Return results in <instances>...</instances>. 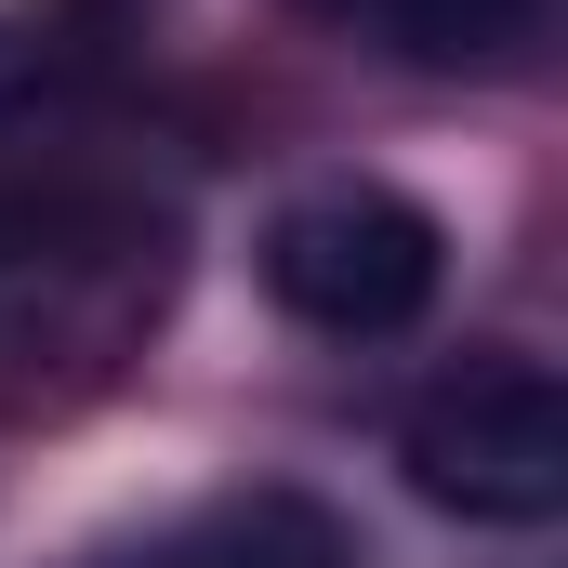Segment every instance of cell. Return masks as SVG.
Returning a JSON list of instances; mask_svg holds the SVG:
<instances>
[{
  "mask_svg": "<svg viewBox=\"0 0 568 568\" xmlns=\"http://www.w3.org/2000/svg\"><path fill=\"white\" fill-rule=\"evenodd\" d=\"M172 212L120 185H0V424L80 410L172 317Z\"/></svg>",
  "mask_w": 568,
  "mask_h": 568,
  "instance_id": "obj_1",
  "label": "cell"
},
{
  "mask_svg": "<svg viewBox=\"0 0 568 568\" xmlns=\"http://www.w3.org/2000/svg\"><path fill=\"white\" fill-rule=\"evenodd\" d=\"M397 463L436 516H476V529H542L568 503V397L542 357H463L449 384L410 397Z\"/></svg>",
  "mask_w": 568,
  "mask_h": 568,
  "instance_id": "obj_2",
  "label": "cell"
},
{
  "mask_svg": "<svg viewBox=\"0 0 568 568\" xmlns=\"http://www.w3.org/2000/svg\"><path fill=\"white\" fill-rule=\"evenodd\" d=\"M436 278H449V239H436L424 199H397V185H304L265 225V291L304 331H344V344L410 331L436 304Z\"/></svg>",
  "mask_w": 568,
  "mask_h": 568,
  "instance_id": "obj_3",
  "label": "cell"
},
{
  "mask_svg": "<svg viewBox=\"0 0 568 568\" xmlns=\"http://www.w3.org/2000/svg\"><path fill=\"white\" fill-rule=\"evenodd\" d=\"M106 568H357V542L304 489H225V503L172 516L159 542H133V556H106Z\"/></svg>",
  "mask_w": 568,
  "mask_h": 568,
  "instance_id": "obj_4",
  "label": "cell"
},
{
  "mask_svg": "<svg viewBox=\"0 0 568 568\" xmlns=\"http://www.w3.org/2000/svg\"><path fill=\"white\" fill-rule=\"evenodd\" d=\"M317 13L384 40V53H410V67H503L542 27V0H317Z\"/></svg>",
  "mask_w": 568,
  "mask_h": 568,
  "instance_id": "obj_5",
  "label": "cell"
}]
</instances>
